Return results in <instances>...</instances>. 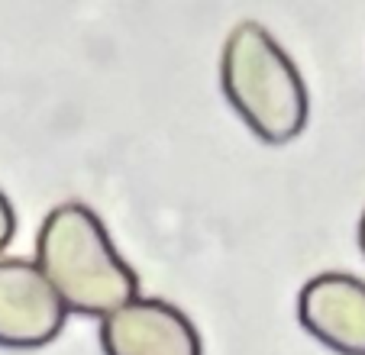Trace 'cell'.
I'll return each instance as SVG.
<instances>
[{
    "instance_id": "1",
    "label": "cell",
    "mask_w": 365,
    "mask_h": 355,
    "mask_svg": "<svg viewBox=\"0 0 365 355\" xmlns=\"http://www.w3.org/2000/svg\"><path fill=\"white\" fill-rule=\"evenodd\" d=\"M36 268L68 314L110 317L139 297V278L113 249L101 217L84 204H62L42 220Z\"/></svg>"
},
{
    "instance_id": "2",
    "label": "cell",
    "mask_w": 365,
    "mask_h": 355,
    "mask_svg": "<svg viewBox=\"0 0 365 355\" xmlns=\"http://www.w3.org/2000/svg\"><path fill=\"white\" fill-rule=\"evenodd\" d=\"M223 94L246 126L272 145H284L307 123V88L301 71L259 23H240L220 58Z\"/></svg>"
},
{
    "instance_id": "3",
    "label": "cell",
    "mask_w": 365,
    "mask_h": 355,
    "mask_svg": "<svg viewBox=\"0 0 365 355\" xmlns=\"http://www.w3.org/2000/svg\"><path fill=\"white\" fill-rule=\"evenodd\" d=\"M68 310L48 287L36 262L0 259V346L39 349L65 326Z\"/></svg>"
},
{
    "instance_id": "4",
    "label": "cell",
    "mask_w": 365,
    "mask_h": 355,
    "mask_svg": "<svg viewBox=\"0 0 365 355\" xmlns=\"http://www.w3.org/2000/svg\"><path fill=\"white\" fill-rule=\"evenodd\" d=\"M103 355H204L194 323L178 307L136 297L101 320Z\"/></svg>"
},
{
    "instance_id": "5",
    "label": "cell",
    "mask_w": 365,
    "mask_h": 355,
    "mask_svg": "<svg viewBox=\"0 0 365 355\" xmlns=\"http://www.w3.org/2000/svg\"><path fill=\"white\" fill-rule=\"evenodd\" d=\"M301 326L339 355H365V281L327 272L297 297Z\"/></svg>"
},
{
    "instance_id": "6",
    "label": "cell",
    "mask_w": 365,
    "mask_h": 355,
    "mask_svg": "<svg viewBox=\"0 0 365 355\" xmlns=\"http://www.w3.org/2000/svg\"><path fill=\"white\" fill-rule=\"evenodd\" d=\"M14 232H16V213L10 207V200L4 197V191H0V252L10 246Z\"/></svg>"
},
{
    "instance_id": "7",
    "label": "cell",
    "mask_w": 365,
    "mask_h": 355,
    "mask_svg": "<svg viewBox=\"0 0 365 355\" xmlns=\"http://www.w3.org/2000/svg\"><path fill=\"white\" fill-rule=\"evenodd\" d=\"M359 246H362V252H365V213H362V223H359Z\"/></svg>"
}]
</instances>
